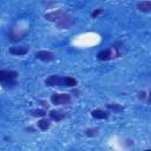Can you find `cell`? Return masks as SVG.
<instances>
[{
  "mask_svg": "<svg viewBox=\"0 0 151 151\" xmlns=\"http://www.w3.org/2000/svg\"><path fill=\"white\" fill-rule=\"evenodd\" d=\"M137 9L140 12H151V1H142L137 4Z\"/></svg>",
  "mask_w": 151,
  "mask_h": 151,
  "instance_id": "ba28073f",
  "label": "cell"
},
{
  "mask_svg": "<svg viewBox=\"0 0 151 151\" xmlns=\"http://www.w3.org/2000/svg\"><path fill=\"white\" fill-rule=\"evenodd\" d=\"M85 134L88 136V137H94L98 134V129H86L85 130Z\"/></svg>",
  "mask_w": 151,
  "mask_h": 151,
  "instance_id": "5bb4252c",
  "label": "cell"
},
{
  "mask_svg": "<svg viewBox=\"0 0 151 151\" xmlns=\"http://www.w3.org/2000/svg\"><path fill=\"white\" fill-rule=\"evenodd\" d=\"M17 77H18V73L15 71H7V70H1L0 71V80L5 86L7 84L15 85Z\"/></svg>",
  "mask_w": 151,
  "mask_h": 151,
  "instance_id": "7a4b0ae2",
  "label": "cell"
},
{
  "mask_svg": "<svg viewBox=\"0 0 151 151\" xmlns=\"http://www.w3.org/2000/svg\"><path fill=\"white\" fill-rule=\"evenodd\" d=\"M45 18L50 21H53L55 22L60 28H67L71 24V18L61 9H58V11H53L51 13H47L45 15Z\"/></svg>",
  "mask_w": 151,
  "mask_h": 151,
  "instance_id": "6da1fadb",
  "label": "cell"
},
{
  "mask_svg": "<svg viewBox=\"0 0 151 151\" xmlns=\"http://www.w3.org/2000/svg\"><path fill=\"white\" fill-rule=\"evenodd\" d=\"M35 58L39 59V60H41V61L47 63V61H52L53 58H54V55H53V53H51L48 51H38L35 53Z\"/></svg>",
  "mask_w": 151,
  "mask_h": 151,
  "instance_id": "5b68a950",
  "label": "cell"
},
{
  "mask_svg": "<svg viewBox=\"0 0 151 151\" xmlns=\"http://www.w3.org/2000/svg\"><path fill=\"white\" fill-rule=\"evenodd\" d=\"M46 113L44 110H33L32 111V116L33 117H44Z\"/></svg>",
  "mask_w": 151,
  "mask_h": 151,
  "instance_id": "9a60e30c",
  "label": "cell"
},
{
  "mask_svg": "<svg viewBox=\"0 0 151 151\" xmlns=\"http://www.w3.org/2000/svg\"><path fill=\"white\" fill-rule=\"evenodd\" d=\"M51 101L54 105H64L71 101V97L67 93H54L51 96Z\"/></svg>",
  "mask_w": 151,
  "mask_h": 151,
  "instance_id": "3957f363",
  "label": "cell"
},
{
  "mask_svg": "<svg viewBox=\"0 0 151 151\" xmlns=\"http://www.w3.org/2000/svg\"><path fill=\"white\" fill-rule=\"evenodd\" d=\"M38 127H39L40 130H42V131H46V130L50 127V123H48L46 119H40V120L38 122Z\"/></svg>",
  "mask_w": 151,
  "mask_h": 151,
  "instance_id": "7c38bea8",
  "label": "cell"
},
{
  "mask_svg": "<svg viewBox=\"0 0 151 151\" xmlns=\"http://www.w3.org/2000/svg\"><path fill=\"white\" fill-rule=\"evenodd\" d=\"M64 85L67 86V87H72V86H76L77 85V80L72 77H66L64 78Z\"/></svg>",
  "mask_w": 151,
  "mask_h": 151,
  "instance_id": "8fae6325",
  "label": "cell"
},
{
  "mask_svg": "<svg viewBox=\"0 0 151 151\" xmlns=\"http://www.w3.org/2000/svg\"><path fill=\"white\" fill-rule=\"evenodd\" d=\"M107 109H110V110H112V111H116V112H120V111H123V110H124V107H123V106H120V105H119V104H117V103L107 104Z\"/></svg>",
  "mask_w": 151,
  "mask_h": 151,
  "instance_id": "4fadbf2b",
  "label": "cell"
},
{
  "mask_svg": "<svg viewBox=\"0 0 151 151\" xmlns=\"http://www.w3.org/2000/svg\"><path fill=\"white\" fill-rule=\"evenodd\" d=\"M100 12H101V9H97L96 12H93V13H92V17H93V18H96V17H97V15H98Z\"/></svg>",
  "mask_w": 151,
  "mask_h": 151,
  "instance_id": "2e32d148",
  "label": "cell"
},
{
  "mask_svg": "<svg viewBox=\"0 0 151 151\" xmlns=\"http://www.w3.org/2000/svg\"><path fill=\"white\" fill-rule=\"evenodd\" d=\"M45 84H46V86H51V87L52 86H59V85L64 84V79L57 74H52L45 79Z\"/></svg>",
  "mask_w": 151,
  "mask_h": 151,
  "instance_id": "277c9868",
  "label": "cell"
},
{
  "mask_svg": "<svg viewBox=\"0 0 151 151\" xmlns=\"http://www.w3.org/2000/svg\"><path fill=\"white\" fill-rule=\"evenodd\" d=\"M98 59L99 60H110L112 57H113V51L111 48H107V50H104V51H100L98 53Z\"/></svg>",
  "mask_w": 151,
  "mask_h": 151,
  "instance_id": "52a82bcc",
  "label": "cell"
},
{
  "mask_svg": "<svg viewBox=\"0 0 151 151\" xmlns=\"http://www.w3.org/2000/svg\"><path fill=\"white\" fill-rule=\"evenodd\" d=\"M50 117H51V119H53L55 122H59V120H61V119L65 118V113L61 112V111L52 110V111H50Z\"/></svg>",
  "mask_w": 151,
  "mask_h": 151,
  "instance_id": "9c48e42d",
  "label": "cell"
},
{
  "mask_svg": "<svg viewBox=\"0 0 151 151\" xmlns=\"http://www.w3.org/2000/svg\"><path fill=\"white\" fill-rule=\"evenodd\" d=\"M8 52L14 55H25L28 52V48L25 46H13L8 50Z\"/></svg>",
  "mask_w": 151,
  "mask_h": 151,
  "instance_id": "8992f818",
  "label": "cell"
},
{
  "mask_svg": "<svg viewBox=\"0 0 151 151\" xmlns=\"http://www.w3.org/2000/svg\"><path fill=\"white\" fill-rule=\"evenodd\" d=\"M91 116L93 117V118H97V119H106L107 117H109V114H107V112H105V111H103V110H93L92 112H91Z\"/></svg>",
  "mask_w": 151,
  "mask_h": 151,
  "instance_id": "30bf717a",
  "label": "cell"
}]
</instances>
